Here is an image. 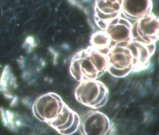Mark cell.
<instances>
[{
    "mask_svg": "<svg viewBox=\"0 0 159 135\" xmlns=\"http://www.w3.org/2000/svg\"><path fill=\"white\" fill-rule=\"evenodd\" d=\"M74 120L71 125L67 129L59 131L62 134L71 135L74 134V133L78 130L79 126L80 124V118L76 112H74Z\"/></svg>",
    "mask_w": 159,
    "mask_h": 135,
    "instance_id": "5b68a950",
    "label": "cell"
},
{
    "mask_svg": "<svg viewBox=\"0 0 159 135\" xmlns=\"http://www.w3.org/2000/svg\"><path fill=\"white\" fill-rule=\"evenodd\" d=\"M127 48L130 51L131 56L133 58H138L139 49L134 44V43H131L128 44L127 46Z\"/></svg>",
    "mask_w": 159,
    "mask_h": 135,
    "instance_id": "9c48e42d",
    "label": "cell"
},
{
    "mask_svg": "<svg viewBox=\"0 0 159 135\" xmlns=\"http://www.w3.org/2000/svg\"><path fill=\"white\" fill-rule=\"evenodd\" d=\"M110 52V49L108 48H103L100 50V54L105 55L107 54Z\"/></svg>",
    "mask_w": 159,
    "mask_h": 135,
    "instance_id": "5bb4252c",
    "label": "cell"
},
{
    "mask_svg": "<svg viewBox=\"0 0 159 135\" xmlns=\"http://www.w3.org/2000/svg\"><path fill=\"white\" fill-rule=\"evenodd\" d=\"M147 50L148 51L150 55H151L152 54L154 53V51H155V46L154 44H150L148 45L146 47Z\"/></svg>",
    "mask_w": 159,
    "mask_h": 135,
    "instance_id": "7c38bea8",
    "label": "cell"
},
{
    "mask_svg": "<svg viewBox=\"0 0 159 135\" xmlns=\"http://www.w3.org/2000/svg\"><path fill=\"white\" fill-rule=\"evenodd\" d=\"M94 42L98 45H105L107 43V38L105 35L98 34L94 39Z\"/></svg>",
    "mask_w": 159,
    "mask_h": 135,
    "instance_id": "30bf717a",
    "label": "cell"
},
{
    "mask_svg": "<svg viewBox=\"0 0 159 135\" xmlns=\"http://www.w3.org/2000/svg\"><path fill=\"white\" fill-rule=\"evenodd\" d=\"M109 98V93H107L106 94V95L104 97L103 99L98 102L97 104H96L93 108L94 109H98V108H101V107H103L107 104Z\"/></svg>",
    "mask_w": 159,
    "mask_h": 135,
    "instance_id": "8fae6325",
    "label": "cell"
},
{
    "mask_svg": "<svg viewBox=\"0 0 159 135\" xmlns=\"http://www.w3.org/2000/svg\"><path fill=\"white\" fill-rule=\"evenodd\" d=\"M81 65L84 76L88 79H94L97 77L98 71L90 60L89 56L82 59Z\"/></svg>",
    "mask_w": 159,
    "mask_h": 135,
    "instance_id": "6da1fadb",
    "label": "cell"
},
{
    "mask_svg": "<svg viewBox=\"0 0 159 135\" xmlns=\"http://www.w3.org/2000/svg\"><path fill=\"white\" fill-rule=\"evenodd\" d=\"M81 60L82 59H73L71 60L70 64V74L78 81H81L84 78L81 65Z\"/></svg>",
    "mask_w": 159,
    "mask_h": 135,
    "instance_id": "3957f363",
    "label": "cell"
},
{
    "mask_svg": "<svg viewBox=\"0 0 159 135\" xmlns=\"http://www.w3.org/2000/svg\"><path fill=\"white\" fill-rule=\"evenodd\" d=\"M107 93H108V91L107 87L102 83H98V94L96 98L89 104V106L93 108L104 98Z\"/></svg>",
    "mask_w": 159,
    "mask_h": 135,
    "instance_id": "8992f818",
    "label": "cell"
},
{
    "mask_svg": "<svg viewBox=\"0 0 159 135\" xmlns=\"http://www.w3.org/2000/svg\"><path fill=\"white\" fill-rule=\"evenodd\" d=\"M108 71L112 76L116 78H124L128 75L131 71V67L125 68H118L111 65L108 67Z\"/></svg>",
    "mask_w": 159,
    "mask_h": 135,
    "instance_id": "277c9868",
    "label": "cell"
},
{
    "mask_svg": "<svg viewBox=\"0 0 159 135\" xmlns=\"http://www.w3.org/2000/svg\"><path fill=\"white\" fill-rule=\"evenodd\" d=\"M74 112L71 110L70 111V113L68 118L66 122L64 124L62 125L57 127V129L59 131H60V130H65V129H67V128H69L71 125L72 123H73V120H74Z\"/></svg>",
    "mask_w": 159,
    "mask_h": 135,
    "instance_id": "ba28073f",
    "label": "cell"
},
{
    "mask_svg": "<svg viewBox=\"0 0 159 135\" xmlns=\"http://www.w3.org/2000/svg\"><path fill=\"white\" fill-rule=\"evenodd\" d=\"M138 49L139 52V61L141 63H146L151 56L148 51L146 47H144L142 45Z\"/></svg>",
    "mask_w": 159,
    "mask_h": 135,
    "instance_id": "52a82bcc",
    "label": "cell"
},
{
    "mask_svg": "<svg viewBox=\"0 0 159 135\" xmlns=\"http://www.w3.org/2000/svg\"><path fill=\"white\" fill-rule=\"evenodd\" d=\"M128 45V43L126 41L118 42V43L116 44V46L123 47V48H126Z\"/></svg>",
    "mask_w": 159,
    "mask_h": 135,
    "instance_id": "4fadbf2b",
    "label": "cell"
},
{
    "mask_svg": "<svg viewBox=\"0 0 159 135\" xmlns=\"http://www.w3.org/2000/svg\"><path fill=\"white\" fill-rule=\"evenodd\" d=\"M90 60L98 72L105 71L107 68V60L104 55L100 54L94 53L89 56Z\"/></svg>",
    "mask_w": 159,
    "mask_h": 135,
    "instance_id": "7a4b0ae2",
    "label": "cell"
}]
</instances>
